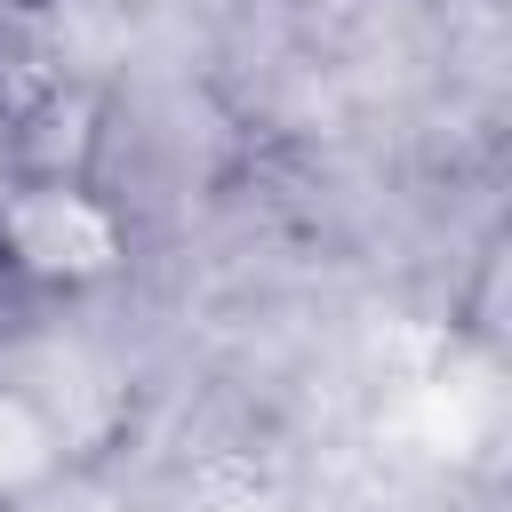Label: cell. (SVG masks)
Returning a JSON list of instances; mask_svg holds the SVG:
<instances>
[{
    "mask_svg": "<svg viewBox=\"0 0 512 512\" xmlns=\"http://www.w3.org/2000/svg\"><path fill=\"white\" fill-rule=\"evenodd\" d=\"M16 176H24V136H16V112H8V96H0V200L16 192Z\"/></svg>",
    "mask_w": 512,
    "mask_h": 512,
    "instance_id": "2",
    "label": "cell"
},
{
    "mask_svg": "<svg viewBox=\"0 0 512 512\" xmlns=\"http://www.w3.org/2000/svg\"><path fill=\"white\" fill-rule=\"evenodd\" d=\"M136 272V216L112 184L88 176V160L24 168L0 200V280L24 296H104Z\"/></svg>",
    "mask_w": 512,
    "mask_h": 512,
    "instance_id": "1",
    "label": "cell"
}]
</instances>
